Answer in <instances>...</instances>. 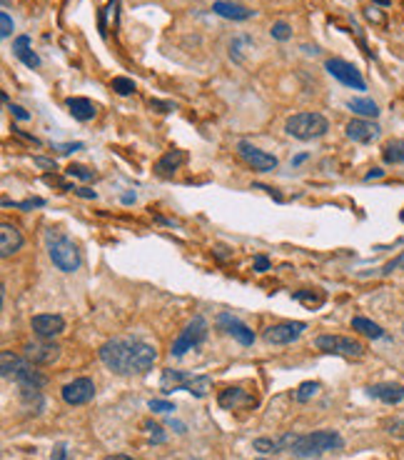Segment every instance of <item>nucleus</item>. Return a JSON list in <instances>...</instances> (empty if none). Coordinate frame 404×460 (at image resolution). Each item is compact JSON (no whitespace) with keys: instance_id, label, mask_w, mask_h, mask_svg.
Listing matches in <instances>:
<instances>
[{"instance_id":"obj_1","label":"nucleus","mask_w":404,"mask_h":460,"mask_svg":"<svg viewBox=\"0 0 404 460\" xmlns=\"http://www.w3.org/2000/svg\"><path fill=\"white\" fill-rule=\"evenodd\" d=\"M97 356L105 363V368L118 375H145L158 360L155 345L140 338H110L100 345Z\"/></svg>"},{"instance_id":"obj_2","label":"nucleus","mask_w":404,"mask_h":460,"mask_svg":"<svg viewBox=\"0 0 404 460\" xmlns=\"http://www.w3.org/2000/svg\"><path fill=\"white\" fill-rule=\"evenodd\" d=\"M0 370H3V378H13L20 388L43 391L48 386V378L40 370H35V363H30L28 358L13 356L11 351H3V356H0Z\"/></svg>"},{"instance_id":"obj_3","label":"nucleus","mask_w":404,"mask_h":460,"mask_svg":"<svg viewBox=\"0 0 404 460\" xmlns=\"http://www.w3.org/2000/svg\"><path fill=\"white\" fill-rule=\"evenodd\" d=\"M342 448H344V438L337 431H314L297 438V443L292 445L290 453L300 460H307V458H319V455L325 453H337Z\"/></svg>"},{"instance_id":"obj_4","label":"nucleus","mask_w":404,"mask_h":460,"mask_svg":"<svg viewBox=\"0 0 404 460\" xmlns=\"http://www.w3.org/2000/svg\"><path fill=\"white\" fill-rule=\"evenodd\" d=\"M46 245L53 265L60 273H75L80 268V263H83V255H80L78 245L68 236H63L60 230L55 228L46 230Z\"/></svg>"},{"instance_id":"obj_5","label":"nucleus","mask_w":404,"mask_h":460,"mask_svg":"<svg viewBox=\"0 0 404 460\" xmlns=\"http://www.w3.org/2000/svg\"><path fill=\"white\" fill-rule=\"evenodd\" d=\"M160 391L165 393V395H170L175 391H188L195 398H205L207 391H210V378L207 375L183 373V370H162Z\"/></svg>"},{"instance_id":"obj_6","label":"nucleus","mask_w":404,"mask_h":460,"mask_svg":"<svg viewBox=\"0 0 404 460\" xmlns=\"http://www.w3.org/2000/svg\"><path fill=\"white\" fill-rule=\"evenodd\" d=\"M327 130H330V123L319 113H297L290 115L285 123V133L295 140H317L327 135Z\"/></svg>"},{"instance_id":"obj_7","label":"nucleus","mask_w":404,"mask_h":460,"mask_svg":"<svg viewBox=\"0 0 404 460\" xmlns=\"http://www.w3.org/2000/svg\"><path fill=\"white\" fill-rule=\"evenodd\" d=\"M207 330H210V325H207V320L202 316H193V320L188 323L183 328V333L177 335V340L172 343V358H183L188 351H193V348H197V345H202L207 340Z\"/></svg>"},{"instance_id":"obj_8","label":"nucleus","mask_w":404,"mask_h":460,"mask_svg":"<svg viewBox=\"0 0 404 460\" xmlns=\"http://www.w3.org/2000/svg\"><path fill=\"white\" fill-rule=\"evenodd\" d=\"M322 353H330V356H342V358H349V360H359V358H365L367 348L359 340L354 338H344V335H319L314 340Z\"/></svg>"},{"instance_id":"obj_9","label":"nucleus","mask_w":404,"mask_h":460,"mask_svg":"<svg viewBox=\"0 0 404 460\" xmlns=\"http://www.w3.org/2000/svg\"><path fill=\"white\" fill-rule=\"evenodd\" d=\"M325 70L335 78V81H340L342 86L352 88V90H367V83H365V78H362V73H359L352 63L342 60V58H330L325 63Z\"/></svg>"},{"instance_id":"obj_10","label":"nucleus","mask_w":404,"mask_h":460,"mask_svg":"<svg viewBox=\"0 0 404 460\" xmlns=\"http://www.w3.org/2000/svg\"><path fill=\"white\" fill-rule=\"evenodd\" d=\"M237 156L257 172H272L277 168V158L272 153H265L257 145H252L250 140H239L237 143Z\"/></svg>"},{"instance_id":"obj_11","label":"nucleus","mask_w":404,"mask_h":460,"mask_svg":"<svg viewBox=\"0 0 404 460\" xmlns=\"http://www.w3.org/2000/svg\"><path fill=\"white\" fill-rule=\"evenodd\" d=\"M305 330H307V323H302V320L277 323V325H270V328L265 330V340L272 345H290V343H295Z\"/></svg>"},{"instance_id":"obj_12","label":"nucleus","mask_w":404,"mask_h":460,"mask_svg":"<svg viewBox=\"0 0 404 460\" xmlns=\"http://www.w3.org/2000/svg\"><path fill=\"white\" fill-rule=\"evenodd\" d=\"M30 328L38 338L43 340H53L65 330V318L57 316V313H43V316H33L30 318Z\"/></svg>"},{"instance_id":"obj_13","label":"nucleus","mask_w":404,"mask_h":460,"mask_svg":"<svg viewBox=\"0 0 404 460\" xmlns=\"http://www.w3.org/2000/svg\"><path fill=\"white\" fill-rule=\"evenodd\" d=\"M60 395L68 405H85L95 398V383L90 378H75L73 383L63 386Z\"/></svg>"},{"instance_id":"obj_14","label":"nucleus","mask_w":404,"mask_h":460,"mask_svg":"<svg viewBox=\"0 0 404 460\" xmlns=\"http://www.w3.org/2000/svg\"><path fill=\"white\" fill-rule=\"evenodd\" d=\"M25 358L35 365H53V363L60 358V345L53 343V340H43L40 338L38 343H28L23 348Z\"/></svg>"},{"instance_id":"obj_15","label":"nucleus","mask_w":404,"mask_h":460,"mask_svg":"<svg viewBox=\"0 0 404 460\" xmlns=\"http://www.w3.org/2000/svg\"><path fill=\"white\" fill-rule=\"evenodd\" d=\"M217 328H220L222 333L232 335L239 345H252L255 343V333H252V330L247 328L239 318H235L232 313H220V316H217Z\"/></svg>"},{"instance_id":"obj_16","label":"nucleus","mask_w":404,"mask_h":460,"mask_svg":"<svg viewBox=\"0 0 404 460\" xmlns=\"http://www.w3.org/2000/svg\"><path fill=\"white\" fill-rule=\"evenodd\" d=\"M344 133H347V138L354 140V143L367 145V143H375V140L379 138V135H382V128L377 126V123L367 121V118H354V121L347 123Z\"/></svg>"},{"instance_id":"obj_17","label":"nucleus","mask_w":404,"mask_h":460,"mask_svg":"<svg viewBox=\"0 0 404 460\" xmlns=\"http://www.w3.org/2000/svg\"><path fill=\"white\" fill-rule=\"evenodd\" d=\"M212 13L225 18V20H235V23H242V20L255 18V11L239 6V3H232V0H217V3H212Z\"/></svg>"},{"instance_id":"obj_18","label":"nucleus","mask_w":404,"mask_h":460,"mask_svg":"<svg viewBox=\"0 0 404 460\" xmlns=\"http://www.w3.org/2000/svg\"><path fill=\"white\" fill-rule=\"evenodd\" d=\"M20 248H23V233H20L13 223L0 225V255H3V258H11V255L18 253Z\"/></svg>"},{"instance_id":"obj_19","label":"nucleus","mask_w":404,"mask_h":460,"mask_svg":"<svg viewBox=\"0 0 404 460\" xmlns=\"http://www.w3.org/2000/svg\"><path fill=\"white\" fill-rule=\"evenodd\" d=\"M367 393H370V398H377L387 405H397L404 400V386H399V383H377V386L367 388Z\"/></svg>"},{"instance_id":"obj_20","label":"nucleus","mask_w":404,"mask_h":460,"mask_svg":"<svg viewBox=\"0 0 404 460\" xmlns=\"http://www.w3.org/2000/svg\"><path fill=\"white\" fill-rule=\"evenodd\" d=\"M13 53H15V58L25 65V68H30V70L40 68V58H38V53L33 50V41H30L28 35H18L15 41H13Z\"/></svg>"},{"instance_id":"obj_21","label":"nucleus","mask_w":404,"mask_h":460,"mask_svg":"<svg viewBox=\"0 0 404 460\" xmlns=\"http://www.w3.org/2000/svg\"><path fill=\"white\" fill-rule=\"evenodd\" d=\"M183 163H188V153L185 150H167L165 156L155 163V172H158L160 178H170Z\"/></svg>"},{"instance_id":"obj_22","label":"nucleus","mask_w":404,"mask_h":460,"mask_svg":"<svg viewBox=\"0 0 404 460\" xmlns=\"http://www.w3.org/2000/svg\"><path fill=\"white\" fill-rule=\"evenodd\" d=\"M65 105H68V113L73 115L75 121H80V123L92 121V118H95V113H97L95 103H92L90 98H80V95H75V98H68V100H65Z\"/></svg>"},{"instance_id":"obj_23","label":"nucleus","mask_w":404,"mask_h":460,"mask_svg":"<svg viewBox=\"0 0 404 460\" xmlns=\"http://www.w3.org/2000/svg\"><path fill=\"white\" fill-rule=\"evenodd\" d=\"M217 402H220V408H225V410H235V408H239L242 402H250V395H247L242 388H225V391L220 393V398H217Z\"/></svg>"},{"instance_id":"obj_24","label":"nucleus","mask_w":404,"mask_h":460,"mask_svg":"<svg viewBox=\"0 0 404 460\" xmlns=\"http://www.w3.org/2000/svg\"><path fill=\"white\" fill-rule=\"evenodd\" d=\"M347 108L352 110L354 115H359V118H367V121H372V118L379 115V105L370 98H349Z\"/></svg>"},{"instance_id":"obj_25","label":"nucleus","mask_w":404,"mask_h":460,"mask_svg":"<svg viewBox=\"0 0 404 460\" xmlns=\"http://www.w3.org/2000/svg\"><path fill=\"white\" fill-rule=\"evenodd\" d=\"M352 328L357 330V333H362L365 338H372V340H379L384 338V330H382V325H377V323H372L370 318H352Z\"/></svg>"},{"instance_id":"obj_26","label":"nucleus","mask_w":404,"mask_h":460,"mask_svg":"<svg viewBox=\"0 0 404 460\" xmlns=\"http://www.w3.org/2000/svg\"><path fill=\"white\" fill-rule=\"evenodd\" d=\"M382 158L389 165H402L404 163V140H389L382 150Z\"/></svg>"},{"instance_id":"obj_27","label":"nucleus","mask_w":404,"mask_h":460,"mask_svg":"<svg viewBox=\"0 0 404 460\" xmlns=\"http://www.w3.org/2000/svg\"><path fill=\"white\" fill-rule=\"evenodd\" d=\"M20 400H23L25 408H33V413H40L46 408V398L35 388H20Z\"/></svg>"},{"instance_id":"obj_28","label":"nucleus","mask_w":404,"mask_h":460,"mask_svg":"<svg viewBox=\"0 0 404 460\" xmlns=\"http://www.w3.org/2000/svg\"><path fill=\"white\" fill-rule=\"evenodd\" d=\"M317 393H319V383H314V380H307V383H302V386L297 388L295 393H292V398H295L297 402H307V400H312Z\"/></svg>"},{"instance_id":"obj_29","label":"nucleus","mask_w":404,"mask_h":460,"mask_svg":"<svg viewBox=\"0 0 404 460\" xmlns=\"http://www.w3.org/2000/svg\"><path fill=\"white\" fill-rule=\"evenodd\" d=\"M110 88H113L118 95H132L135 93V81L132 78H125V75H118V78H113V83H110Z\"/></svg>"},{"instance_id":"obj_30","label":"nucleus","mask_w":404,"mask_h":460,"mask_svg":"<svg viewBox=\"0 0 404 460\" xmlns=\"http://www.w3.org/2000/svg\"><path fill=\"white\" fill-rule=\"evenodd\" d=\"M252 448L260 450V453H282L279 440H272V438H257V440H252Z\"/></svg>"},{"instance_id":"obj_31","label":"nucleus","mask_w":404,"mask_h":460,"mask_svg":"<svg viewBox=\"0 0 404 460\" xmlns=\"http://www.w3.org/2000/svg\"><path fill=\"white\" fill-rule=\"evenodd\" d=\"M70 175V178H80V180H95V170H90V168L85 165H78V163H73V165H68V170H65Z\"/></svg>"},{"instance_id":"obj_32","label":"nucleus","mask_w":404,"mask_h":460,"mask_svg":"<svg viewBox=\"0 0 404 460\" xmlns=\"http://www.w3.org/2000/svg\"><path fill=\"white\" fill-rule=\"evenodd\" d=\"M270 33H272L274 41H287L292 35V28L285 23V20H277V23H272V28H270Z\"/></svg>"},{"instance_id":"obj_33","label":"nucleus","mask_w":404,"mask_h":460,"mask_svg":"<svg viewBox=\"0 0 404 460\" xmlns=\"http://www.w3.org/2000/svg\"><path fill=\"white\" fill-rule=\"evenodd\" d=\"M295 300H300V303H307L309 308H319V305L325 303V293H295Z\"/></svg>"},{"instance_id":"obj_34","label":"nucleus","mask_w":404,"mask_h":460,"mask_svg":"<svg viewBox=\"0 0 404 460\" xmlns=\"http://www.w3.org/2000/svg\"><path fill=\"white\" fill-rule=\"evenodd\" d=\"M3 205L6 208H23V210H30V208H43L46 205V201L43 198H30V201H25V203H13V201H8V198H3Z\"/></svg>"},{"instance_id":"obj_35","label":"nucleus","mask_w":404,"mask_h":460,"mask_svg":"<svg viewBox=\"0 0 404 460\" xmlns=\"http://www.w3.org/2000/svg\"><path fill=\"white\" fill-rule=\"evenodd\" d=\"M13 30H15V23H13V18L3 11L0 13V35H3V38H11Z\"/></svg>"},{"instance_id":"obj_36","label":"nucleus","mask_w":404,"mask_h":460,"mask_svg":"<svg viewBox=\"0 0 404 460\" xmlns=\"http://www.w3.org/2000/svg\"><path fill=\"white\" fill-rule=\"evenodd\" d=\"M148 408L153 410V413H172V410H175V402H170V400H150Z\"/></svg>"},{"instance_id":"obj_37","label":"nucleus","mask_w":404,"mask_h":460,"mask_svg":"<svg viewBox=\"0 0 404 460\" xmlns=\"http://www.w3.org/2000/svg\"><path fill=\"white\" fill-rule=\"evenodd\" d=\"M145 428L150 431V440H153V443H165V433H162V428H160L158 423L148 420V423H145Z\"/></svg>"},{"instance_id":"obj_38","label":"nucleus","mask_w":404,"mask_h":460,"mask_svg":"<svg viewBox=\"0 0 404 460\" xmlns=\"http://www.w3.org/2000/svg\"><path fill=\"white\" fill-rule=\"evenodd\" d=\"M53 148H55L60 156H68V153H75V150H83V143H55Z\"/></svg>"},{"instance_id":"obj_39","label":"nucleus","mask_w":404,"mask_h":460,"mask_svg":"<svg viewBox=\"0 0 404 460\" xmlns=\"http://www.w3.org/2000/svg\"><path fill=\"white\" fill-rule=\"evenodd\" d=\"M70 450H68V443H57L55 448H53V455L50 460H68Z\"/></svg>"},{"instance_id":"obj_40","label":"nucleus","mask_w":404,"mask_h":460,"mask_svg":"<svg viewBox=\"0 0 404 460\" xmlns=\"http://www.w3.org/2000/svg\"><path fill=\"white\" fill-rule=\"evenodd\" d=\"M8 110H11V115H15L18 121H30V113H28L25 108H20V105L8 103Z\"/></svg>"},{"instance_id":"obj_41","label":"nucleus","mask_w":404,"mask_h":460,"mask_svg":"<svg viewBox=\"0 0 404 460\" xmlns=\"http://www.w3.org/2000/svg\"><path fill=\"white\" fill-rule=\"evenodd\" d=\"M255 271L257 273L270 271V258H265V255H257V258H255Z\"/></svg>"},{"instance_id":"obj_42","label":"nucleus","mask_w":404,"mask_h":460,"mask_svg":"<svg viewBox=\"0 0 404 460\" xmlns=\"http://www.w3.org/2000/svg\"><path fill=\"white\" fill-rule=\"evenodd\" d=\"M150 108H160V113H170L172 105L170 103H160V100H150Z\"/></svg>"},{"instance_id":"obj_43","label":"nucleus","mask_w":404,"mask_h":460,"mask_svg":"<svg viewBox=\"0 0 404 460\" xmlns=\"http://www.w3.org/2000/svg\"><path fill=\"white\" fill-rule=\"evenodd\" d=\"M75 193H78L80 198H90V201H95V198H97L95 190H88V188H75Z\"/></svg>"},{"instance_id":"obj_44","label":"nucleus","mask_w":404,"mask_h":460,"mask_svg":"<svg viewBox=\"0 0 404 460\" xmlns=\"http://www.w3.org/2000/svg\"><path fill=\"white\" fill-rule=\"evenodd\" d=\"M377 178H384V170H382V168H372L365 175V180H377Z\"/></svg>"},{"instance_id":"obj_45","label":"nucleus","mask_w":404,"mask_h":460,"mask_svg":"<svg viewBox=\"0 0 404 460\" xmlns=\"http://www.w3.org/2000/svg\"><path fill=\"white\" fill-rule=\"evenodd\" d=\"M35 163L43 168H50V170H55V161H46V158H35Z\"/></svg>"},{"instance_id":"obj_46","label":"nucleus","mask_w":404,"mask_h":460,"mask_svg":"<svg viewBox=\"0 0 404 460\" xmlns=\"http://www.w3.org/2000/svg\"><path fill=\"white\" fill-rule=\"evenodd\" d=\"M367 18H370V20H377V23H382V20H384L379 13H375V8H370V11H367Z\"/></svg>"},{"instance_id":"obj_47","label":"nucleus","mask_w":404,"mask_h":460,"mask_svg":"<svg viewBox=\"0 0 404 460\" xmlns=\"http://www.w3.org/2000/svg\"><path fill=\"white\" fill-rule=\"evenodd\" d=\"M105 460H135V458H130V455H123V453H118V455H108Z\"/></svg>"},{"instance_id":"obj_48","label":"nucleus","mask_w":404,"mask_h":460,"mask_svg":"<svg viewBox=\"0 0 404 460\" xmlns=\"http://www.w3.org/2000/svg\"><path fill=\"white\" fill-rule=\"evenodd\" d=\"M307 158H309L307 153H300V156H297L295 161H292V165H300V163H305V161H307Z\"/></svg>"},{"instance_id":"obj_49","label":"nucleus","mask_w":404,"mask_h":460,"mask_svg":"<svg viewBox=\"0 0 404 460\" xmlns=\"http://www.w3.org/2000/svg\"><path fill=\"white\" fill-rule=\"evenodd\" d=\"M170 428H175L177 433H185V426L183 423H177V420H170Z\"/></svg>"},{"instance_id":"obj_50","label":"nucleus","mask_w":404,"mask_h":460,"mask_svg":"<svg viewBox=\"0 0 404 460\" xmlns=\"http://www.w3.org/2000/svg\"><path fill=\"white\" fill-rule=\"evenodd\" d=\"M375 3H379V6H389V0H375Z\"/></svg>"},{"instance_id":"obj_51","label":"nucleus","mask_w":404,"mask_h":460,"mask_svg":"<svg viewBox=\"0 0 404 460\" xmlns=\"http://www.w3.org/2000/svg\"><path fill=\"white\" fill-rule=\"evenodd\" d=\"M402 330H404V323H402Z\"/></svg>"},{"instance_id":"obj_52","label":"nucleus","mask_w":404,"mask_h":460,"mask_svg":"<svg viewBox=\"0 0 404 460\" xmlns=\"http://www.w3.org/2000/svg\"><path fill=\"white\" fill-rule=\"evenodd\" d=\"M402 220H404V213H402Z\"/></svg>"}]
</instances>
